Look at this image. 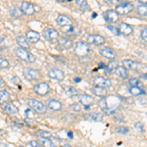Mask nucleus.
I'll use <instances>...</instances> for the list:
<instances>
[{
	"mask_svg": "<svg viewBox=\"0 0 147 147\" xmlns=\"http://www.w3.org/2000/svg\"><path fill=\"white\" fill-rule=\"evenodd\" d=\"M99 106L105 113L113 115L120 107V98L114 95L102 98L99 101Z\"/></svg>",
	"mask_w": 147,
	"mask_h": 147,
	"instance_id": "1",
	"label": "nucleus"
},
{
	"mask_svg": "<svg viewBox=\"0 0 147 147\" xmlns=\"http://www.w3.org/2000/svg\"><path fill=\"white\" fill-rule=\"evenodd\" d=\"M15 54L20 60L24 61V62H27V63L35 62V56L32 53H30V51L23 48V47H18L15 50Z\"/></svg>",
	"mask_w": 147,
	"mask_h": 147,
	"instance_id": "2",
	"label": "nucleus"
},
{
	"mask_svg": "<svg viewBox=\"0 0 147 147\" xmlns=\"http://www.w3.org/2000/svg\"><path fill=\"white\" fill-rule=\"evenodd\" d=\"M75 53L79 56H86L91 53V48L89 43L84 41H79L75 45Z\"/></svg>",
	"mask_w": 147,
	"mask_h": 147,
	"instance_id": "3",
	"label": "nucleus"
},
{
	"mask_svg": "<svg viewBox=\"0 0 147 147\" xmlns=\"http://www.w3.org/2000/svg\"><path fill=\"white\" fill-rule=\"evenodd\" d=\"M28 106L34 111V112L38 114H44L46 113V108L47 106L44 105L42 102L38 100H35V99H30L28 100Z\"/></svg>",
	"mask_w": 147,
	"mask_h": 147,
	"instance_id": "4",
	"label": "nucleus"
},
{
	"mask_svg": "<svg viewBox=\"0 0 147 147\" xmlns=\"http://www.w3.org/2000/svg\"><path fill=\"white\" fill-rule=\"evenodd\" d=\"M134 10V5L130 2H124L116 7V11L119 15H127Z\"/></svg>",
	"mask_w": 147,
	"mask_h": 147,
	"instance_id": "5",
	"label": "nucleus"
},
{
	"mask_svg": "<svg viewBox=\"0 0 147 147\" xmlns=\"http://www.w3.org/2000/svg\"><path fill=\"white\" fill-rule=\"evenodd\" d=\"M24 76L28 80H37L40 78V73L34 69L26 68L24 69Z\"/></svg>",
	"mask_w": 147,
	"mask_h": 147,
	"instance_id": "6",
	"label": "nucleus"
},
{
	"mask_svg": "<svg viewBox=\"0 0 147 147\" xmlns=\"http://www.w3.org/2000/svg\"><path fill=\"white\" fill-rule=\"evenodd\" d=\"M43 35L50 42H55L59 39V32L54 28H46L43 32Z\"/></svg>",
	"mask_w": 147,
	"mask_h": 147,
	"instance_id": "7",
	"label": "nucleus"
},
{
	"mask_svg": "<svg viewBox=\"0 0 147 147\" xmlns=\"http://www.w3.org/2000/svg\"><path fill=\"white\" fill-rule=\"evenodd\" d=\"M34 90L35 93H37L38 95H46L47 93H49L50 91V86L46 84V82H40V84H36L34 87Z\"/></svg>",
	"mask_w": 147,
	"mask_h": 147,
	"instance_id": "8",
	"label": "nucleus"
},
{
	"mask_svg": "<svg viewBox=\"0 0 147 147\" xmlns=\"http://www.w3.org/2000/svg\"><path fill=\"white\" fill-rule=\"evenodd\" d=\"M104 20L106 21L107 23H116L118 20H119V14L117 13V11H114V10H108L104 13L103 15Z\"/></svg>",
	"mask_w": 147,
	"mask_h": 147,
	"instance_id": "9",
	"label": "nucleus"
},
{
	"mask_svg": "<svg viewBox=\"0 0 147 147\" xmlns=\"http://www.w3.org/2000/svg\"><path fill=\"white\" fill-rule=\"evenodd\" d=\"M87 43L94 44V45H102L105 43V38L102 35L91 34L87 36Z\"/></svg>",
	"mask_w": 147,
	"mask_h": 147,
	"instance_id": "10",
	"label": "nucleus"
},
{
	"mask_svg": "<svg viewBox=\"0 0 147 147\" xmlns=\"http://www.w3.org/2000/svg\"><path fill=\"white\" fill-rule=\"evenodd\" d=\"M21 11H22L23 14L25 15H28V16H30L34 13L35 10H34V6L32 5V3L30 2H27V1H24L22 2V5H21Z\"/></svg>",
	"mask_w": 147,
	"mask_h": 147,
	"instance_id": "11",
	"label": "nucleus"
},
{
	"mask_svg": "<svg viewBox=\"0 0 147 147\" xmlns=\"http://www.w3.org/2000/svg\"><path fill=\"white\" fill-rule=\"evenodd\" d=\"M93 84H95V86H102L108 88V87H110L112 85V82L109 79H105L103 77H98L94 79Z\"/></svg>",
	"mask_w": 147,
	"mask_h": 147,
	"instance_id": "12",
	"label": "nucleus"
},
{
	"mask_svg": "<svg viewBox=\"0 0 147 147\" xmlns=\"http://www.w3.org/2000/svg\"><path fill=\"white\" fill-rule=\"evenodd\" d=\"M118 28L120 30V34L123 35H130L134 32L132 30V27L130 25L127 23H121L119 26H118Z\"/></svg>",
	"mask_w": 147,
	"mask_h": 147,
	"instance_id": "13",
	"label": "nucleus"
},
{
	"mask_svg": "<svg viewBox=\"0 0 147 147\" xmlns=\"http://www.w3.org/2000/svg\"><path fill=\"white\" fill-rule=\"evenodd\" d=\"M47 108H49L52 111H60L63 107V104L58 100H54V99H49L46 102Z\"/></svg>",
	"mask_w": 147,
	"mask_h": 147,
	"instance_id": "14",
	"label": "nucleus"
},
{
	"mask_svg": "<svg viewBox=\"0 0 147 147\" xmlns=\"http://www.w3.org/2000/svg\"><path fill=\"white\" fill-rule=\"evenodd\" d=\"M123 66H124L125 69H127V70H136V71L142 68L141 64H138L132 60H129V59H127V60L123 61Z\"/></svg>",
	"mask_w": 147,
	"mask_h": 147,
	"instance_id": "15",
	"label": "nucleus"
},
{
	"mask_svg": "<svg viewBox=\"0 0 147 147\" xmlns=\"http://www.w3.org/2000/svg\"><path fill=\"white\" fill-rule=\"evenodd\" d=\"M56 22L61 28L66 27V26H71L73 24V21L66 15H59L56 19Z\"/></svg>",
	"mask_w": 147,
	"mask_h": 147,
	"instance_id": "16",
	"label": "nucleus"
},
{
	"mask_svg": "<svg viewBox=\"0 0 147 147\" xmlns=\"http://www.w3.org/2000/svg\"><path fill=\"white\" fill-rule=\"evenodd\" d=\"M48 76L51 79L58 80H62L65 78V74L61 70H58V69H51L48 72Z\"/></svg>",
	"mask_w": 147,
	"mask_h": 147,
	"instance_id": "17",
	"label": "nucleus"
},
{
	"mask_svg": "<svg viewBox=\"0 0 147 147\" xmlns=\"http://www.w3.org/2000/svg\"><path fill=\"white\" fill-rule=\"evenodd\" d=\"M100 54L105 58L109 59V60H112L116 57V53L114 51V49L110 48V47H104L100 50Z\"/></svg>",
	"mask_w": 147,
	"mask_h": 147,
	"instance_id": "18",
	"label": "nucleus"
},
{
	"mask_svg": "<svg viewBox=\"0 0 147 147\" xmlns=\"http://www.w3.org/2000/svg\"><path fill=\"white\" fill-rule=\"evenodd\" d=\"M62 30L67 35H70V36H73V37H76L78 34H79V28L77 27H73L72 25L63 27Z\"/></svg>",
	"mask_w": 147,
	"mask_h": 147,
	"instance_id": "19",
	"label": "nucleus"
},
{
	"mask_svg": "<svg viewBox=\"0 0 147 147\" xmlns=\"http://www.w3.org/2000/svg\"><path fill=\"white\" fill-rule=\"evenodd\" d=\"M116 76H117L118 78H120V79L122 80H125L127 79V77H129V72H127V69H125L124 66H119V67L116 68L115 72H114Z\"/></svg>",
	"mask_w": 147,
	"mask_h": 147,
	"instance_id": "20",
	"label": "nucleus"
},
{
	"mask_svg": "<svg viewBox=\"0 0 147 147\" xmlns=\"http://www.w3.org/2000/svg\"><path fill=\"white\" fill-rule=\"evenodd\" d=\"M78 99H79L80 103L82 104V105L85 106H89L91 105L94 102V98L91 97L90 95H87V94H82V95H79L78 96Z\"/></svg>",
	"mask_w": 147,
	"mask_h": 147,
	"instance_id": "21",
	"label": "nucleus"
},
{
	"mask_svg": "<svg viewBox=\"0 0 147 147\" xmlns=\"http://www.w3.org/2000/svg\"><path fill=\"white\" fill-rule=\"evenodd\" d=\"M27 39L32 43H35L40 39V35L38 32H34V30H28L27 32Z\"/></svg>",
	"mask_w": 147,
	"mask_h": 147,
	"instance_id": "22",
	"label": "nucleus"
},
{
	"mask_svg": "<svg viewBox=\"0 0 147 147\" xmlns=\"http://www.w3.org/2000/svg\"><path fill=\"white\" fill-rule=\"evenodd\" d=\"M85 118L89 121H92V122H102V121H103V115L97 112L87 114V115L85 116Z\"/></svg>",
	"mask_w": 147,
	"mask_h": 147,
	"instance_id": "23",
	"label": "nucleus"
},
{
	"mask_svg": "<svg viewBox=\"0 0 147 147\" xmlns=\"http://www.w3.org/2000/svg\"><path fill=\"white\" fill-rule=\"evenodd\" d=\"M129 94H131L132 96H139V95H145L146 92L139 86H130L129 88Z\"/></svg>",
	"mask_w": 147,
	"mask_h": 147,
	"instance_id": "24",
	"label": "nucleus"
},
{
	"mask_svg": "<svg viewBox=\"0 0 147 147\" xmlns=\"http://www.w3.org/2000/svg\"><path fill=\"white\" fill-rule=\"evenodd\" d=\"M92 92H93L95 95L97 96H101V97H104L108 94V91L106 89V87H102V86H95L92 88Z\"/></svg>",
	"mask_w": 147,
	"mask_h": 147,
	"instance_id": "25",
	"label": "nucleus"
},
{
	"mask_svg": "<svg viewBox=\"0 0 147 147\" xmlns=\"http://www.w3.org/2000/svg\"><path fill=\"white\" fill-rule=\"evenodd\" d=\"M59 44H60V46L63 49H70L73 46L72 40L68 39L67 37H61V38H59Z\"/></svg>",
	"mask_w": 147,
	"mask_h": 147,
	"instance_id": "26",
	"label": "nucleus"
},
{
	"mask_svg": "<svg viewBox=\"0 0 147 147\" xmlns=\"http://www.w3.org/2000/svg\"><path fill=\"white\" fill-rule=\"evenodd\" d=\"M75 3H76V6H77L82 12H85L89 9L86 0H76Z\"/></svg>",
	"mask_w": 147,
	"mask_h": 147,
	"instance_id": "27",
	"label": "nucleus"
},
{
	"mask_svg": "<svg viewBox=\"0 0 147 147\" xmlns=\"http://www.w3.org/2000/svg\"><path fill=\"white\" fill-rule=\"evenodd\" d=\"M4 111H5L8 115L14 116L18 113V108L16 107L15 105H13V104H9V105H6L5 107H4Z\"/></svg>",
	"mask_w": 147,
	"mask_h": 147,
	"instance_id": "28",
	"label": "nucleus"
},
{
	"mask_svg": "<svg viewBox=\"0 0 147 147\" xmlns=\"http://www.w3.org/2000/svg\"><path fill=\"white\" fill-rule=\"evenodd\" d=\"M136 13L139 17L141 18H147V5H139L136 9Z\"/></svg>",
	"mask_w": 147,
	"mask_h": 147,
	"instance_id": "29",
	"label": "nucleus"
},
{
	"mask_svg": "<svg viewBox=\"0 0 147 147\" xmlns=\"http://www.w3.org/2000/svg\"><path fill=\"white\" fill-rule=\"evenodd\" d=\"M28 40L26 38L25 36H22V35H20V36L17 37V43L19 44V46L20 47H23V48H30V45H28Z\"/></svg>",
	"mask_w": 147,
	"mask_h": 147,
	"instance_id": "30",
	"label": "nucleus"
},
{
	"mask_svg": "<svg viewBox=\"0 0 147 147\" xmlns=\"http://www.w3.org/2000/svg\"><path fill=\"white\" fill-rule=\"evenodd\" d=\"M39 142L43 147H57L54 144V142L51 141L50 138H44V137H42V138H39Z\"/></svg>",
	"mask_w": 147,
	"mask_h": 147,
	"instance_id": "31",
	"label": "nucleus"
},
{
	"mask_svg": "<svg viewBox=\"0 0 147 147\" xmlns=\"http://www.w3.org/2000/svg\"><path fill=\"white\" fill-rule=\"evenodd\" d=\"M10 99H11V95L8 91H6V90L0 91V102H1L2 104L5 103L7 101H9Z\"/></svg>",
	"mask_w": 147,
	"mask_h": 147,
	"instance_id": "32",
	"label": "nucleus"
},
{
	"mask_svg": "<svg viewBox=\"0 0 147 147\" xmlns=\"http://www.w3.org/2000/svg\"><path fill=\"white\" fill-rule=\"evenodd\" d=\"M116 68H117V63H116V62H111V63H109L108 66H106L105 72H106L107 75H110L112 72H115Z\"/></svg>",
	"mask_w": 147,
	"mask_h": 147,
	"instance_id": "33",
	"label": "nucleus"
},
{
	"mask_svg": "<svg viewBox=\"0 0 147 147\" xmlns=\"http://www.w3.org/2000/svg\"><path fill=\"white\" fill-rule=\"evenodd\" d=\"M66 93L70 96H75L79 94V91H78L77 88H75V87H73V86H67L66 87Z\"/></svg>",
	"mask_w": 147,
	"mask_h": 147,
	"instance_id": "34",
	"label": "nucleus"
},
{
	"mask_svg": "<svg viewBox=\"0 0 147 147\" xmlns=\"http://www.w3.org/2000/svg\"><path fill=\"white\" fill-rule=\"evenodd\" d=\"M36 136H38L39 138H42V137H44V138H50V137L52 136V134H50V132L45 131V130H37Z\"/></svg>",
	"mask_w": 147,
	"mask_h": 147,
	"instance_id": "35",
	"label": "nucleus"
},
{
	"mask_svg": "<svg viewBox=\"0 0 147 147\" xmlns=\"http://www.w3.org/2000/svg\"><path fill=\"white\" fill-rule=\"evenodd\" d=\"M129 129L127 127H116V131L117 132H119V134H129Z\"/></svg>",
	"mask_w": 147,
	"mask_h": 147,
	"instance_id": "36",
	"label": "nucleus"
},
{
	"mask_svg": "<svg viewBox=\"0 0 147 147\" xmlns=\"http://www.w3.org/2000/svg\"><path fill=\"white\" fill-rule=\"evenodd\" d=\"M129 84H130V86H142V84L137 79H130Z\"/></svg>",
	"mask_w": 147,
	"mask_h": 147,
	"instance_id": "37",
	"label": "nucleus"
},
{
	"mask_svg": "<svg viewBox=\"0 0 147 147\" xmlns=\"http://www.w3.org/2000/svg\"><path fill=\"white\" fill-rule=\"evenodd\" d=\"M9 66H10V64H9V62L6 60V59L0 58V68H1V69H7V68H9Z\"/></svg>",
	"mask_w": 147,
	"mask_h": 147,
	"instance_id": "38",
	"label": "nucleus"
},
{
	"mask_svg": "<svg viewBox=\"0 0 147 147\" xmlns=\"http://www.w3.org/2000/svg\"><path fill=\"white\" fill-rule=\"evenodd\" d=\"M70 109L72 111H74V112H80V111H82V107H80V105L78 103L72 104V105L70 106Z\"/></svg>",
	"mask_w": 147,
	"mask_h": 147,
	"instance_id": "39",
	"label": "nucleus"
},
{
	"mask_svg": "<svg viewBox=\"0 0 147 147\" xmlns=\"http://www.w3.org/2000/svg\"><path fill=\"white\" fill-rule=\"evenodd\" d=\"M27 147H43L41 144H39L37 141L35 140H30L27 143Z\"/></svg>",
	"mask_w": 147,
	"mask_h": 147,
	"instance_id": "40",
	"label": "nucleus"
},
{
	"mask_svg": "<svg viewBox=\"0 0 147 147\" xmlns=\"http://www.w3.org/2000/svg\"><path fill=\"white\" fill-rule=\"evenodd\" d=\"M107 28L109 30H111L114 34H116V35H120L121 34L120 30H119V28H115V27H113V26H107Z\"/></svg>",
	"mask_w": 147,
	"mask_h": 147,
	"instance_id": "41",
	"label": "nucleus"
},
{
	"mask_svg": "<svg viewBox=\"0 0 147 147\" xmlns=\"http://www.w3.org/2000/svg\"><path fill=\"white\" fill-rule=\"evenodd\" d=\"M22 11H20V9H18V8H13V9H11V15L13 16V17H17V16L19 15V14L21 13Z\"/></svg>",
	"mask_w": 147,
	"mask_h": 147,
	"instance_id": "42",
	"label": "nucleus"
},
{
	"mask_svg": "<svg viewBox=\"0 0 147 147\" xmlns=\"http://www.w3.org/2000/svg\"><path fill=\"white\" fill-rule=\"evenodd\" d=\"M134 127L138 130V131L140 132H144V127H143V125L141 124V123H136V124H134Z\"/></svg>",
	"mask_w": 147,
	"mask_h": 147,
	"instance_id": "43",
	"label": "nucleus"
},
{
	"mask_svg": "<svg viewBox=\"0 0 147 147\" xmlns=\"http://www.w3.org/2000/svg\"><path fill=\"white\" fill-rule=\"evenodd\" d=\"M141 38L144 40L145 42H147V28H143V30H141Z\"/></svg>",
	"mask_w": 147,
	"mask_h": 147,
	"instance_id": "44",
	"label": "nucleus"
},
{
	"mask_svg": "<svg viewBox=\"0 0 147 147\" xmlns=\"http://www.w3.org/2000/svg\"><path fill=\"white\" fill-rule=\"evenodd\" d=\"M12 80H13V82H15V84H19L21 82V80L19 79L18 77H14L13 79H12Z\"/></svg>",
	"mask_w": 147,
	"mask_h": 147,
	"instance_id": "45",
	"label": "nucleus"
},
{
	"mask_svg": "<svg viewBox=\"0 0 147 147\" xmlns=\"http://www.w3.org/2000/svg\"><path fill=\"white\" fill-rule=\"evenodd\" d=\"M30 113H32L30 112V110H28V109L26 110V116H27V117H30V118L34 117V115H30Z\"/></svg>",
	"mask_w": 147,
	"mask_h": 147,
	"instance_id": "46",
	"label": "nucleus"
},
{
	"mask_svg": "<svg viewBox=\"0 0 147 147\" xmlns=\"http://www.w3.org/2000/svg\"><path fill=\"white\" fill-rule=\"evenodd\" d=\"M106 1H108V2H109V3L113 4V3H117V2H119V1H121V0H106Z\"/></svg>",
	"mask_w": 147,
	"mask_h": 147,
	"instance_id": "47",
	"label": "nucleus"
},
{
	"mask_svg": "<svg viewBox=\"0 0 147 147\" xmlns=\"http://www.w3.org/2000/svg\"><path fill=\"white\" fill-rule=\"evenodd\" d=\"M138 2L143 4V5H147V0H138Z\"/></svg>",
	"mask_w": 147,
	"mask_h": 147,
	"instance_id": "48",
	"label": "nucleus"
},
{
	"mask_svg": "<svg viewBox=\"0 0 147 147\" xmlns=\"http://www.w3.org/2000/svg\"><path fill=\"white\" fill-rule=\"evenodd\" d=\"M0 147H8L6 143H4V142H1V144H0Z\"/></svg>",
	"mask_w": 147,
	"mask_h": 147,
	"instance_id": "49",
	"label": "nucleus"
},
{
	"mask_svg": "<svg viewBox=\"0 0 147 147\" xmlns=\"http://www.w3.org/2000/svg\"><path fill=\"white\" fill-rule=\"evenodd\" d=\"M68 136H69V137H70V138H73V132L72 131H69L68 132Z\"/></svg>",
	"mask_w": 147,
	"mask_h": 147,
	"instance_id": "50",
	"label": "nucleus"
},
{
	"mask_svg": "<svg viewBox=\"0 0 147 147\" xmlns=\"http://www.w3.org/2000/svg\"><path fill=\"white\" fill-rule=\"evenodd\" d=\"M0 82H0V84H1V87H2V86H3V84H4V82H3V80H2V79L0 80Z\"/></svg>",
	"mask_w": 147,
	"mask_h": 147,
	"instance_id": "51",
	"label": "nucleus"
},
{
	"mask_svg": "<svg viewBox=\"0 0 147 147\" xmlns=\"http://www.w3.org/2000/svg\"><path fill=\"white\" fill-rule=\"evenodd\" d=\"M75 80H76V82H80V78H77V79H75Z\"/></svg>",
	"mask_w": 147,
	"mask_h": 147,
	"instance_id": "52",
	"label": "nucleus"
},
{
	"mask_svg": "<svg viewBox=\"0 0 147 147\" xmlns=\"http://www.w3.org/2000/svg\"><path fill=\"white\" fill-rule=\"evenodd\" d=\"M62 147H72V146H70L69 144H64V145Z\"/></svg>",
	"mask_w": 147,
	"mask_h": 147,
	"instance_id": "53",
	"label": "nucleus"
},
{
	"mask_svg": "<svg viewBox=\"0 0 147 147\" xmlns=\"http://www.w3.org/2000/svg\"><path fill=\"white\" fill-rule=\"evenodd\" d=\"M143 78H144V79H145V80H147V74H145V75L143 76Z\"/></svg>",
	"mask_w": 147,
	"mask_h": 147,
	"instance_id": "54",
	"label": "nucleus"
},
{
	"mask_svg": "<svg viewBox=\"0 0 147 147\" xmlns=\"http://www.w3.org/2000/svg\"><path fill=\"white\" fill-rule=\"evenodd\" d=\"M92 17L95 18V17H96V14H95V13H93V15H92Z\"/></svg>",
	"mask_w": 147,
	"mask_h": 147,
	"instance_id": "55",
	"label": "nucleus"
},
{
	"mask_svg": "<svg viewBox=\"0 0 147 147\" xmlns=\"http://www.w3.org/2000/svg\"><path fill=\"white\" fill-rule=\"evenodd\" d=\"M57 1H59V2H64V1H66V0H57Z\"/></svg>",
	"mask_w": 147,
	"mask_h": 147,
	"instance_id": "56",
	"label": "nucleus"
},
{
	"mask_svg": "<svg viewBox=\"0 0 147 147\" xmlns=\"http://www.w3.org/2000/svg\"><path fill=\"white\" fill-rule=\"evenodd\" d=\"M19 147H24V146H19Z\"/></svg>",
	"mask_w": 147,
	"mask_h": 147,
	"instance_id": "57",
	"label": "nucleus"
}]
</instances>
